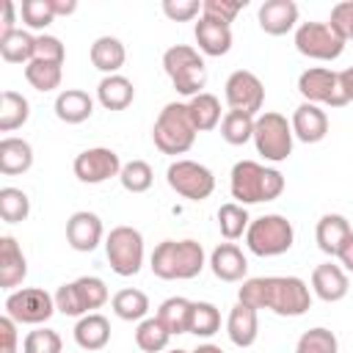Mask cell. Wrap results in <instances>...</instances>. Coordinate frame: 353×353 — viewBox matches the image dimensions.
Wrapping results in <instances>:
<instances>
[{
    "label": "cell",
    "instance_id": "cell-14",
    "mask_svg": "<svg viewBox=\"0 0 353 353\" xmlns=\"http://www.w3.org/2000/svg\"><path fill=\"white\" fill-rule=\"evenodd\" d=\"M223 97H226V105L229 110H240V113H248V116H259L262 105H265V85L262 80L248 72V69H237L226 77V85H223Z\"/></svg>",
    "mask_w": 353,
    "mask_h": 353
},
{
    "label": "cell",
    "instance_id": "cell-36",
    "mask_svg": "<svg viewBox=\"0 0 353 353\" xmlns=\"http://www.w3.org/2000/svg\"><path fill=\"white\" fill-rule=\"evenodd\" d=\"M248 223H251V218H248V210H245L243 204L226 201V204L218 207V229H221V234H223L229 243L245 237Z\"/></svg>",
    "mask_w": 353,
    "mask_h": 353
},
{
    "label": "cell",
    "instance_id": "cell-12",
    "mask_svg": "<svg viewBox=\"0 0 353 353\" xmlns=\"http://www.w3.org/2000/svg\"><path fill=\"white\" fill-rule=\"evenodd\" d=\"M295 50L314 61H336L345 50V41L328 22H301L295 28Z\"/></svg>",
    "mask_w": 353,
    "mask_h": 353
},
{
    "label": "cell",
    "instance_id": "cell-24",
    "mask_svg": "<svg viewBox=\"0 0 353 353\" xmlns=\"http://www.w3.org/2000/svg\"><path fill=\"white\" fill-rule=\"evenodd\" d=\"M353 234L350 229V221L339 212H328L317 221V229H314V240H317V248L328 256H336L339 248L345 245V240Z\"/></svg>",
    "mask_w": 353,
    "mask_h": 353
},
{
    "label": "cell",
    "instance_id": "cell-27",
    "mask_svg": "<svg viewBox=\"0 0 353 353\" xmlns=\"http://www.w3.org/2000/svg\"><path fill=\"white\" fill-rule=\"evenodd\" d=\"M132 99H135V85L124 74H108L97 85V102L105 110H124L132 105Z\"/></svg>",
    "mask_w": 353,
    "mask_h": 353
},
{
    "label": "cell",
    "instance_id": "cell-42",
    "mask_svg": "<svg viewBox=\"0 0 353 353\" xmlns=\"http://www.w3.org/2000/svg\"><path fill=\"white\" fill-rule=\"evenodd\" d=\"M295 353H339V339L334 331L317 325V328H309L298 336Z\"/></svg>",
    "mask_w": 353,
    "mask_h": 353
},
{
    "label": "cell",
    "instance_id": "cell-55",
    "mask_svg": "<svg viewBox=\"0 0 353 353\" xmlns=\"http://www.w3.org/2000/svg\"><path fill=\"white\" fill-rule=\"evenodd\" d=\"M168 353H190V350H179V347H176V350H168Z\"/></svg>",
    "mask_w": 353,
    "mask_h": 353
},
{
    "label": "cell",
    "instance_id": "cell-41",
    "mask_svg": "<svg viewBox=\"0 0 353 353\" xmlns=\"http://www.w3.org/2000/svg\"><path fill=\"white\" fill-rule=\"evenodd\" d=\"M30 215V199L19 188H0V218L6 223H22Z\"/></svg>",
    "mask_w": 353,
    "mask_h": 353
},
{
    "label": "cell",
    "instance_id": "cell-17",
    "mask_svg": "<svg viewBox=\"0 0 353 353\" xmlns=\"http://www.w3.org/2000/svg\"><path fill=\"white\" fill-rule=\"evenodd\" d=\"M290 124H292V135L303 143H320L328 135V116L320 105L312 102H301L292 110Z\"/></svg>",
    "mask_w": 353,
    "mask_h": 353
},
{
    "label": "cell",
    "instance_id": "cell-47",
    "mask_svg": "<svg viewBox=\"0 0 353 353\" xmlns=\"http://www.w3.org/2000/svg\"><path fill=\"white\" fill-rule=\"evenodd\" d=\"M328 25L336 30V36L342 41H353V0H342L331 8V19Z\"/></svg>",
    "mask_w": 353,
    "mask_h": 353
},
{
    "label": "cell",
    "instance_id": "cell-26",
    "mask_svg": "<svg viewBox=\"0 0 353 353\" xmlns=\"http://www.w3.org/2000/svg\"><path fill=\"white\" fill-rule=\"evenodd\" d=\"M33 165V146L25 138L6 135L0 141V174L3 176H17L30 171Z\"/></svg>",
    "mask_w": 353,
    "mask_h": 353
},
{
    "label": "cell",
    "instance_id": "cell-35",
    "mask_svg": "<svg viewBox=\"0 0 353 353\" xmlns=\"http://www.w3.org/2000/svg\"><path fill=\"white\" fill-rule=\"evenodd\" d=\"M254 121H256V116H248L240 110H226L221 119V138L229 146H243V143L254 141Z\"/></svg>",
    "mask_w": 353,
    "mask_h": 353
},
{
    "label": "cell",
    "instance_id": "cell-44",
    "mask_svg": "<svg viewBox=\"0 0 353 353\" xmlns=\"http://www.w3.org/2000/svg\"><path fill=\"white\" fill-rule=\"evenodd\" d=\"M19 17H22V22L30 30H44L55 19V11H52V3L50 0H22Z\"/></svg>",
    "mask_w": 353,
    "mask_h": 353
},
{
    "label": "cell",
    "instance_id": "cell-45",
    "mask_svg": "<svg viewBox=\"0 0 353 353\" xmlns=\"http://www.w3.org/2000/svg\"><path fill=\"white\" fill-rule=\"evenodd\" d=\"M245 8V0H204L201 3V17L221 22V25H232L234 17Z\"/></svg>",
    "mask_w": 353,
    "mask_h": 353
},
{
    "label": "cell",
    "instance_id": "cell-21",
    "mask_svg": "<svg viewBox=\"0 0 353 353\" xmlns=\"http://www.w3.org/2000/svg\"><path fill=\"white\" fill-rule=\"evenodd\" d=\"M193 36H196V50L201 55H210V58H221L232 50V25H221V22H212L207 17H199L196 28H193Z\"/></svg>",
    "mask_w": 353,
    "mask_h": 353
},
{
    "label": "cell",
    "instance_id": "cell-15",
    "mask_svg": "<svg viewBox=\"0 0 353 353\" xmlns=\"http://www.w3.org/2000/svg\"><path fill=\"white\" fill-rule=\"evenodd\" d=\"M72 171L83 185H102V182H108V179L121 174V160H119V154L113 149L94 146V149H85V152H80L74 157Z\"/></svg>",
    "mask_w": 353,
    "mask_h": 353
},
{
    "label": "cell",
    "instance_id": "cell-39",
    "mask_svg": "<svg viewBox=\"0 0 353 353\" xmlns=\"http://www.w3.org/2000/svg\"><path fill=\"white\" fill-rule=\"evenodd\" d=\"M61 77H63V69L58 63H44V61H30L25 66V80L30 83V88L47 94V91H55L61 85Z\"/></svg>",
    "mask_w": 353,
    "mask_h": 353
},
{
    "label": "cell",
    "instance_id": "cell-53",
    "mask_svg": "<svg viewBox=\"0 0 353 353\" xmlns=\"http://www.w3.org/2000/svg\"><path fill=\"white\" fill-rule=\"evenodd\" d=\"M50 3H52L55 17H69V14L77 11V3H74V0H50Z\"/></svg>",
    "mask_w": 353,
    "mask_h": 353
},
{
    "label": "cell",
    "instance_id": "cell-4",
    "mask_svg": "<svg viewBox=\"0 0 353 353\" xmlns=\"http://www.w3.org/2000/svg\"><path fill=\"white\" fill-rule=\"evenodd\" d=\"M196 132L188 102H168L154 119L152 141L163 154H185L193 146Z\"/></svg>",
    "mask_w": 353,
    "mask_h": 353
},
{
    "label": "cell",
    "instance_id": "cell-25",
    "mask_svg": "<svg viewBox=\"0 0 353 353\" xmlns=\"http://www.w3.org/2000/svg\"><path fill=\"white\" fill-rule=\"evenodd\" d=\"M55 116L66 124H83L94 113V97L83 88H63L55 97Z\"/></svg>",
    "mask_w": 353,
    "mask_h": 353
},
{
    "label": "cell",
    "instance_id": "cell-33",
    "mask_svg": "<svg viewBox=\"0 0 353 353\" xmlns=\"http://www.w3.org/2000/svg\"><path fill=\"white\" fill-rule=\"evenodd\" d=\"M30 119V102L19 94L6 88L0 97V132H14Z\"/></svg>",
    "mask_w": 353,
    "mask_h": 353
},
{
    "label": "cell",
    "instance_id": "cell-38",
    "mask_svg": "<svg viewBox=\"0 0 353 353\" xmlns=\"http://www.w3.org/2000/svg\"><path fill=\"white\" fill-rule=\"evenodd\" d=\"M168 342H171V334H168V328L157 320V314L138 323V328H135V345H138L143 353H163V350L168 347Z\"/></svg>",
    "mask_w": 353,
    "mask_h": 353
},
{
    "label": "cell",
    "instance_id": "cell-13",
    "mask_svg": "<svg viewBox=\"0 0 353 353\" xmlns=\"http://www.w3.org/2000/svg\"><path fill=\"white\" fill-rule=\"evenodd\" d=\"M298 91L303 102L312 105H328V108H342L347 105L339 88V72L325 69V66H312L298 74Z\"/></svg>",
    "mask_w": 353,
    "mask_h": 353
},
{
    "label": "cell",
    "instance_id": "cell-43",
    "mask_svg": "<svg viewBox=\"0 0 353 353\" xmlns=\"http://www.w3.org/2000/svg\"><path fill=\"white\" fill-rule=\"evenodd\" d=\"M61 350H63L61 334L44 325L28 331V336L22 339V353H61Z\"/></svg>",
    "mask_w": 353,
    "mask_h": 353
},
{
    "label": "cell",
    "instance_id": "cell-5",
    "mask_svg": "<svg viewBox=\"0 0 353 353\" xmlns=\"http://www.w3.org/2000/svg\"><path fill=\"white\" fill-rule=\"evenodd\" d=\"M163 69L171 77V85L176 94L193 99L207 85V63L201 52L190 44H174L163 52Z\"/></svg>",
    "mask_w": 353,
    "mask_h": 353
},
{
    "label": "cell",
    "instance_id": "cell-10",
    "mask_svg": "<svg viewBox=\"0 0 353 353\" xmlns=\"http://www.w3.org/2000/svg\"><path fill=\"white\" fill-rule=\"evenodd\" d=\"M165 182L176 196H182L188 201H204L215 190L212 171L196 160H174L165 168Z\"/></svg>",
    "mask_w": 353,
    "mask_h": 353
},
{
    "label": "cell",
    "instance_id": "cell-50",
    "mask_svg": "<svg viewBox=\"0 0 353 353\" xmlns=\"http://www.w3.org/2000/svg\"><path fill=\"white\" fill-rule=\"evenodd\" d=\"M17 28V6L14 0H3V19H0V39L3 36H11Z\"/></svg>",
    "mask_w": 353,
    "mask_h": 353
},
{
    "label": "cell",
    "instance_id": "cell-16",
    "mask_svg": "<svg viewBox=\"0 0 353 353\" xmlns=\"http://www.w3.org/2000/svg\"><path fill=\"white\" fill-rule=\"evenodd\" d=\"M105 237V229H102V218L97 212H88V210H77L69 215L66 221V243L80 251V254H88L94 251Z\"/></svg>",
    "mask_w": 353,
    "mask_h": 353
},
{
    "label": "cell",
    "instance_id": "cell-28",
    "mask_svg": "<svg viewBox=\"0 0 353 353\" xmlns=\"http://www.w3.org/2000/svg\"><path fill=\"white\" fill-rule=\"evenodd\" d=\"M74 342L77 347L94 353V350H102L108 342H110V323L105 314L99 312H91V314H83L74 325Z\"/></svg>",
    "mask_w": 353,
    "mask_h": 353
},
{
    "label": "cell",
    "instance_id": "cell-1",
    "mask_svg": "<svg viewBox=\"0 0 353 353\" xmlns=\"http://www.w3.org/2000/svg\"><path fill=\"white\" fill-rule=\"evenodd\" d=\"M237 301L251 309H270L279 317H301L312 306V290L298 276H256L245 279Z\"/></svg>",
    "mask_w": 353,
    "mask_h": 353
},
{
    "label": "cell",
    "instance_id": "cell-51",
    "mask_svg": "<svg viewBox=\"0 0 353 353\" xmlns=\"http://www.w3.org/2000/svg\"><path fill=\"white\" fill-rule=\"evenodd\" d=\"M336 259H339V265H342V270H345V273H353V234L345 240V245L339 248Z\"/></svg>",
    "mask_w": 353,
    "mask_h": 353
},
{
    "label": "cell",
    "instance_id": "cell-34",
    "mask_svg": "<svg viewBox=\"0 0 353 353\" xmlns=\"http://www.w3.org/2000/svg\"><path fill=\"white\" fill-rule=\"evenodd\" d=\"M36 55V36H30L28 30H14L11 36L0 39V58L6 63H30Z\"/></svg>",
    "mask_w": 353,
    "mask_h": 353
},
{
    "label": "cell",
    "instance_id": "cell-31",
    "mask_svg": "<svg viewBox=\"0 0 353 353\" xmlns=\"http://www.w3.org/2000/svg\"><path fill=\"white\" fill-rule=\"evenodd\" d=\"M188 110H190V119H193L199 132L215 130L221 124V119H223L221 116V99L215 94H210V91H201L193 99H188Z\"/></svg>",
    "mask_w": 353,
    "mask_h": 353
},
{
    "label": "cell",
    "instance_id": "cell-32",
    "mask_svg": "<svg viewBox=\"0 0 353 353\" xmlns=\"http://www.w3.org/2000/svg\"><path fill=\"white\" fill-rule=\"evenodd\" d=\"M110 306H113V314L119 317V320H127V323H132V320H146V314H149V298H146V292H141V290H135V287H124V290H119L113 298H110Z\"/></svg>",
    "mask_w": 353,
    "mask_h": 353
},
{
    "label": "cell",
    "instance_id": "cell-3",
    "mask_svg": "<svg viewBox=\"0 0 353 353\" xmlns=\"http://www.w3.org/2000/svg\"><path fill=\"white\" fill-rule=\"evenodd\" d=\"M207 265L204 248L199 240H163L154 245L152 256H149V268L157 279L163 281H188L196 279Z\"/></svg>",
    "mask_w": 353,
    "mask_h": 353
},
{
    "label": "cell",
    "instance_id": "cell-22",
    "mask_svg": "<svg viewBox=\"0 0 353 353\" xmlns=\"http://www.w3.org/2000/svg\"><path fill=\"white\" fill-rule=\"evenodd\" d=\"M25 276H28V259L19 243L11 234H3L0 237V287L14 292V287H19Z\"/></svg>",
    "mask_w": 353,
    "mask_h": 353
},
{
    "label": "cell",
    "instance_id": "cell-19",
    "mask_svg": "<svg viewBox=\"0 0 353 353\" xmlns=\"http://www.w3.org/2000/svg\"><path fill=\"white\" fill-rule=\"evenodd\" d=\"M210 270L221 281H243L248 273V259L234 243H221L210 254Z\"/></svg>",
    "mask_w": 353,
    "mask_h": 353
},
{
    "label": "cell",
    "instance_id": "cell-52",
    "mask_svg": "<svg viewBox=\"0 0 353 353\" xmlns=\"http://www.w3.org/2000/svg\"><path fill=\"white\" fill-rule=\"evenodd\" d=\"M339 88H342L345 102H353V66H347V69L339 72Z\"/></svg>",
    "mask_w": 353,
    "mask_h": 353
},
{
    "label": "cell",
    "instance_id": "cell-20",
    "mask_svg": "<svg viewBox=\"0 0 353 353\" xmlns=\"http://www.w3.org/2000/svg\"><path fill=\"white\" fill-rule=\"evenodd\" d=\"M347 273L342 270V265L334 262H323L312 270V292L325 301V303H336L347 295Z\"/></svg>",
    "mask_w": 353,
    "mask_h": 353
},
{
    "label": "cell",
    "instance_id": "cell-40",
    "mask_svg": "<svg viewBox=\"0 0 353 353\" xmlns=\"http://www.w3.org/2000/svg\"><path fill=\"white\" fill-rule=\"evenodd\" d=\"M119 182L127 193H146L154 182V171L146 160H130L121 165V174H119Z\"/></svg>",
    "mask_w": 353,
    "mask_h": 353
},
{
    "label": "cell",
    "instance_id": "cell-54",
    "mask_svg": "<svg viewBox=\"0 0 353 353\" xmlns=\"http://www.w3.org/2000/svg\"><path fill=\"white\" fill-rule=\"evenodd\" d=\"M190 353H223L218 345H212V342H204V345H199L196 350H190Z\"/></svg>",
    "mask_w": 353,
    "mask_h": 353
},
{
    "label": "cell",
    "instance_id": "cell-7",
    "mask_svg": "<svg viewBox=\"0 0 353 353\" xmlns=\"http://www.w3.org/2000/svg\"><path fill=\"white\" fill-rule=\"evenodd\" d=\"M108 287L99 276H80L55 290V309L66 317H83L108 303Z\"/></svg>",
    "mask_w": 353,
    "mask_h": 353
},
{
    "label": "cell",
    "instance_id": "cell-37",
    "mask_svg": "<svg viewBox=\"0 0 353 353\" xmlns=\"http://www.w3.org/2000/svg\"><path fill=\"white\" fill-rule=\"evenodd\" d=\"M218 331H221V312H218V306L210 303V301H193L188 334L201 336V339H210V336H215Z\"/></svg>",
    "mask_w": 353,
    "mask_h": 353
},
{
    "label": "cell",
    "instance_id": "cell-18",
    "mask_svg": "<svg viewBox=\"0 0 353 353\" xmlns=\"http://www.w3.org/2000/svg\"><path fill=\"white\" fill-rule=\"evenodd\" d=\"M256 22L268 36H284L298 28V6L292 0H265L256 11Z\"/></svg>",
    "mask_w": 353,
    "mask_h": 353
},
{
    "label": "cell",
    "instance_id": "cell-23",
    "mask_svg": "<svg viewBox=\"0 0 353 353\" xmlns=\"http://www.w3.org/2000/svg\"><path fill=\"white\" fill-rule=\"evenodd\" d=\"M226 336L234 347H251L259 336V317L256 309L245 306V303H234L229 317H226Z\"/></svg>",
    "mask_w": 353,
    "mask_h": 353
},
{
    "label": "cell",
    "instance_id": "cell-2",
    "mask_svg": "<svg viewBox=\"0 0 353 353\" xmlns=\"http://www.w3.org/2000/svg\"><path fill=\"white\" fill-rule=\"evenodd\" d=\"M229 190H232V199L243 207L273 201L284 193V174L256 160H237L229 174Z\"/></svg>",
    "mask_w": 353,
    "mask_h": 353
},
{
    "label": "cell",
    "instance_id": "cell-30",
    "mask_svg": "<svg viewBox=\"0 0 353 353\" xmlns=\"http://www.w3.org/2000/svg\"><path fill=\"white\" fill-rule=\"evenodd\" d=\"M190 312H193V301H188L182 295H174V298H165L157 306V320L168 328L171 336H179V334H188Z\"/></svg>",
    "mask_w": 353,
    "mask_h": 353
},
{
    "label": "cell",
    "instance_id": "cell-6",
    "mask_svg": "<svg viewBox=\"0 0 353 353\" xmlns=\"http://www.w3.org/2000/svg\"><path fill=\"white\" fill-rule=\"evenodd\" d=\"M292 243H295V229L284 215L268 212V215L251 218L248 232H245V245H248L251 254H256V256H281L292 248Z\"/></svg>",
    "mask_w": 353,
    "mask_h": 353
},
{
    "label": "cell",
    "instance_id": "cell-49",
    "mask_svg": "<svg viewBox=\"0 0 353 353\" xmlns=\"http://www.w3.org/2000/svg\"><path fill=\"white\" fill-rule=\"evenodd\" d=\"M0 353H17V323L8 314L0 317Z\"/></svg>",
    "mask_w": 353,
    "mask_h": 353
},
{
    "label": "cell",
    "instance_id": "cell-9",
    "mask_svg": "<svg viewBox=\"0 0 353 353\" xmlns=\"http://www.w3.org/2000/svg\"><path fill=\"white\" fill-rule=\"evenodd\" d=\"M143 234L135 226H116L105 237V256L116 276H135L143 268Z\"/></svg>",
    "mask_w": 353,
    "mask_h": 353
},
{
    "label": "cell",
    "instance_id": "cell-48",
    "mask_svg": "<svg viewBox=\"0 0 353 353\" xmlns=\"http://www.w3.org/2000/svg\"><path fill=\"white\" fill-rule=\"evenodd\" d=\"M163 14L171 22H190L201 17V3L199 0H163Z\"/></svg>",
    "mask_w": 353,
    "mask_h": 353
},
{
    "label": "cell",
    "instance_id": "cell-46",
    "mask_svg": "<svg viewBox=\"0 0 353 353\" xmlns=\"http://www.w3.org/2000/svg\"><path fill=\"white\" fill-rule=\"evenodd\" d=\"M63 58H66V47L61 44L58 36H52V33L36 36V55H33V61H44V63H58V66H63Z\"/></svg>",
    "mask_w": 353,
    "mask_h": 353
},
{
    "label": "cell",
    "instance_id": "cell-29",
    "mask_svg": "<svg viewBox=\"0 0 353 353\" xmlns=\"http://www.w3.org/2000/svg\"><path fill=\"white\" fill-rule=\"evenodd\" d=\"M127 61V50L121 44V39L116 36H99L91 44V63L108 77V74H119V69Z\"/></svg>",
    "mask_w": 353,
    "mask_h": 353
},
{
    "label": "cell",
    "instance_id": "cell-11",
    "mask_svg": "<svg viewBox=\"0 0 353 353\" xmlns=\"http://www.w3.org/2000/svg\"><path fill=\"white\" fill-rule=\"evenodd\" d=\"M55 312V295L41 287H22L6 298V314L17 325H44Z\"/></svg>",
    "mask_w": 353,
    "mask_h": 353
},
{
    "label": "cell",
    "instance_id": "cell-8",
    "mask_svg": "<svg viewBox=\"0 0 353 353\" xmlns=\"http://www.w3.org/2000/svg\"><path fill=\"white\" fill-rule=\"evenodd\" d=\"M292 124L287 121V116L273 113V110H262L254 121V146L256 154H262L268 163H281L292 154Z\"/></svg>",
    "mask_w": 353,
    "mask_h": 353
}]
</instances>
